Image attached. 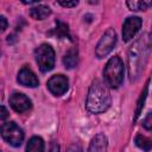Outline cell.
<instances>
[{
  "label": "cell",
  "instance_id": "obj_1",
  "mask_svg": "<svg viewBox=\"0 0 152 152\" xmlns=\"http://www.w3.org/2000/svg\"><path fill=\"white\" fill-rule=\"evenodd\" d=\"M112 97L108 87L101 81L96 80L91 83L88 90L86 107L93 114H99L107 110L110 106Z\"/></svg>",
  "mask_w": 152,
  "mask_h": 152
},
{
  "label": "cell",
  "instance_id": "obj_2",
  "mask_svg": "<svg viewBox=\"0 0 152 152\" xmlns=\"http://www.w3.org/2000/svg\"><path fill=\"white\" fill-rule=\"evenodd\" d=\"M145 40L142 38L138 39L128 50V75L131 81H135L142 69V65L145 63Z\"/></svg>",
  "mask_w": 152,
  "mask_h": 152
},
{
  "label": "cell",
  "instance_id": "obj_3",
  "mask_svg": "<svg viewBox=\"0 0 152 152\" xmlns=\"http://www.w3.org/2000/svg\"><path fill=\"white\" fill-rule=\"evenodd\" d=\"M103 77L106 86L109 88L116 89L121 86L124 80V63L119 56H114L107 62L103 69Z\"/></svg>",
  "mask_w": 152,
  "mask_h": 152
},
{
  "label": "cell",
  "instance_id": "obj_4",
  "mask_svg": "<svg viewBox=\"0 0 152 152\" xmlns=\"http://www.w3.org/2000/svg\"><path fill=\"white\" fill-rule=\"evenodd\" d=\"M36 62L43 72H48L55 66V51L49 44H42L34 50Z\"/></svg>",
  "mask_w": 152,
  "mask_h": 152
},
{
  "label": "cell",
  "instance_id": "obj_5",
  "mask_svg": "<svg viewBox=\"0 0 152 152\" xmlns=\"http://www.w3.org/2000/svg\"><path fill=\"white\" fill-rule=\"evenodd\" d=\"M1 135L2 139L8 142L11 146L18 147L21 145L23 140H24V132L23 129L13 121H8L2 124L1 126Z\"/></svg>",
  "mask_w": 152,
  "mask_h": 152
},
{
  "label": "cell",
  "instance_id": "obj_6",
  "mask_svg": "<svg viewBox=\"0 0 152 152\" xmlns=\"http://www.w3.org/2000/svg\"><path fill=\"white\" fill-rule=\"evenodd\" d=\"M116 44V33L114 31V28H108L101 37V39L99 40L96 49H95V55L99 58H103L106 57L115 46Z\"/></svg>",
  "mask_w": 152,
  "mask_h": 152
},
{
  "label": "cell",
  "instance_id": "obj_7",
  "mask_svg": "<svg viewBox=\"0 0 152 152\" xmlns=\"http://www.w3.org/2000/svg\"><path fill=\"white\" fill-rule=\"evenodd\" d=\"M68 87H69V81L63 75H53L48 81V89L55 96L63 95L68 90Z\"/></svg>",
  "mask_w": 152,
  "mask_h": 152
},
{
  "label": "cell",
  "instance_id": "obj_8",
  "mask_svg": "<svg viewBox=\"0 0 152 152\" xmlns=\"http://www.w3.org/2000/svg\"><path fill=\"white\" fill-rule=\"evenodd\" d=\"M141 19L139 17H128L122 25V38L125 42H129L141 27Z\"/></svg>",
  "mask_w": 152,
  "mask_h": 152
},
{
  "label": "cell",
  "instance_id": "obj_9",
  "mask_svg": "<svg viewBox=\"0 0 152 152\" xmlns=\"http://www.w3.org/2000/svg\"><path fill=\"white\" fill-rule=\"evenodd\" d=\"M10 104L18 113H24L28 110L32 106L31 100L21 93H13L10 97Z\"/></svg>",
  "mask_w": 152,
  "mask_h": 152
},
{
  "label": "cell",
  "instance_id": "obj_10",
  "mask_svg": "<svg viewBox=\"0 0 152 152\" xmlns=\"http://www.w3.org/2000/svg\"><path fill=\"white\" fill-rule=\"evenodd\" d=\"M18 82L21 84V86H25V87H30V88H34L38 86L39 81L36 76V74L27 66H23L18 74Z\"/></svg>",
  "mask_w": 152,
  "mask_h": 152
},
{
  "label": "cell",
  "instance_id": "obj_11",
  "mask_svg": "<svg viewBox=\"0 0 152 152\" xmlns=\"http://www.w3.org/2000/svg\"><path fill=\"white\" fill-rule=\"evenodd\" d=\"M107 146H108V139L103 133L96 134L88 147V152H107Z\"/></svg>",
  "mask_w": 152,
  "mask_h": 152
},
{
  "label": "cell",
  "instance_id": "obj_12",
  "mask_svg": "<svg viewBox=\"0 0 152 152\" xmlns=\"http://www.w3.org/2000/svg\"><path fill=\"white\" fill-rule=\"evenodd\" d=\"M51 13V10L45 5H37L30 10V15L36 20H43L46 17H49Z\"/></svg>",
  "mask_w": 152,
  "mask_h": 152
},
{
  "label": "cell",
  "instance_id": "obj_13",
  "mask_svg": "<svg viewBox=\"0 0 152 152\" xmlns=\"http://www.w3.org/2000/svg\"><path fill=\"white\" fill-rule=\"evenodd\" d=\"M78 61V55H77V50L76 49H69L64 56H63V64L65 65V68L68 69H72L76 66Z\"/></svg>",
  "mask_w": 152,
  "mask_h": 152
},
{
  "label": "cell",
  "instance_id": "obj_14",
  "mask_svg": "<svg viewBox=\"0 0 152 152\" xmlns=\"http://www.w3.org/2000/svg\"><path fill=\"white\" fill-rule=\"evenodd\" d=\"M26 152H44V141L39 137H32L26 146Z\"/></svg>",
  "mask_w": 152,
  "mask_h": 152
},
{
  "label": "cell",
  "instance_id": "obj_15",
  "mask_svg": "<svg viewBox=\"0 0 152 152\" xmlns=\"http://www.w3.org/2000/svg\"><path fill=\"white\" fill-rule=\"evenodd\" d=\"M135 145L145 151V152H148L151 148H152V140L150 138H147L146 135H142V134H138L135 137Z\"/></svg>",
  "mask_w": 152,
  "mask_h": 152
},
{
  "label": "cell",
  "instance_id": "obj_16",
  "mask_svg": "<svg viewBox=\"0 0 152 152\" xmlns=\"http://www.w3.org/2000/svg\"><path fill=\"white\" fill-rule=\"evenodd\" d=\"M126 5L131 11H145L152 6V1H145V0L135 1V0H133V1H127Z\"/></svg>",
  "mask_w": 152,
  "mask_h": 152
},
{
  "label": "cell",
  "instance_id": "obj_17",
  "mask_svg": "<svg viewBox=\"0 0 152 152\" xmlns=\"http://www.w3.org/2000/svg\"><path fill=\"white\" fill-rule=\"evenodd\" d=\"M57 27H56V33L61 37H69V30H68V25H65L62 21H57Z\"/></svg>",
  "mask_w": 152,
  "mask_h": 152
},
{
  "label": "cell",
  "instance_id": "obj_18",
  "mask_svg": "<svg viewBox=\"0 0 152 152\" xmlns=\"http://www.w3.org/2000/svg\"><path fill=\"white\" fill-rule=\"evenodd\" d=\"M146 91H147V83H146V86H145V88H144V91L141 93V96H140V99H139V101H138V108H137V112H135V119L139 116L140 109H141V107L144 106L142 103H144V100H145V97H146Z\"/></svg>",
  "mask_w": 152,
  "mask_h": 152
},
{
  "label": "cell",
  "instance_id": "obj_19",
  "mask_svg": "<svg viewBox=\"0 0 152 152\" xmlns=\"http://www.w3.org/2000/svg\"><path fill=\"white\" fill-rule=\"evenodd\" d=\"M142 126H144L147 131H152V112L147 113V115L144 118V120H142Z\"/></svg>",
  "mask_w": 152,
  "mask_h": 152
},
{
  "label": "cell",
  "instance_id": "obj_20",
  "mask_svg": "<svg viewBox=\"0 0 152 152\" xmlns=\"http://www.w3.org/2000/svg\"><path fill=\"white\" fill-rule=\"evenodd\" d=\"M66 152H83V151H82V147H81V145L78 142H74L72 145L69 146Z\"/></svg>",
  "mask_w": 152,
  "mask_h": 152
},
{
  "label": "cell",
  "instance_id": "obj_21",
  "mask_svg": "<svg viewBox=\"0 0 152 152\" xmlns=\"http://www.w3.org/2000/svg\"><path fill=\"white\" fill-rule=\"evenodd\" d=\"M58 4L63 7H75L78 5V1H58Z\"/></svg>",
  "mask_w": 152,
  "mask_h": 152
},
{
  "label": "cell",
  "instance_id": "obj_22",
  "mask_svg": "<svg viewBox=\"0 0 152 152\" xmlns=\"http://www.w3.org/2000/svg\"><path fill=\"white\" fill-rule=\"evenodd\" d=\"M0 20H1V31L4 32V31L7 28V20H6V18H5L4 15L0 18Z\"/></svg>",
  "mask_w": 152,
  "mask_h": 152
},
{
  "label": "cell",
  "instance_id": "obj_23",
  "mask_svg": "<svg viewBox=\"0 0 152 152\" xmlns=\"http://www.w3.org/2000/svg\"><path fill=\"white\" fill-rule=\"evenodd\" d=\"M8 113H7V109L5 108V106H1V120L4 121L6 118H7Z\"/></svg>",
  "mask_w": 152,
  "mask_h": 152
},
{
  "label": "cell",
  "instance_id": "obj_24",
  "mask_svg": "<svg viewBox=\"0 0 152 152\" xmlns=\"http://www.w3.org/2000/svg\"><path fill=\"white\" fill-rule=\"evenodd\" d=\"M50 152H59V146L57 142H52L50 147Z\"/></svg>",
  "mask_w": 152,
  "mask_h": 152
},
{
  "label": "cell",
  "instance_id": "obj_25",
  "mask_svg": "<svg viewBox=\"0 0 152 152\" xmlns=\"http://www.w3.org/2000/svg\"><path fill=\"white\" fill-rule=\"evenodd\" d=\"M150 42H152V26H151V32H150Z\"/></svg>",
  "mask_w": 152,
  "mask_h": 152
}]
</instances>
